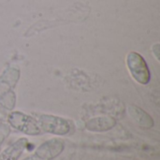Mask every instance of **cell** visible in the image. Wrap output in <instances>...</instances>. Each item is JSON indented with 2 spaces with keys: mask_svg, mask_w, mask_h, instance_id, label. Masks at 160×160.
I'll use <instances>...</instances> for the list:
<instances>
[{
  "mask_svg": "<svg viewBox=\"0 0 160 160\" xmlns=\"http://www.w3.org/2000/svg\"><path fill=\"white\" fill-rule=\"evenodd\" d=\"M8 123L9 127L27 136H38L43 133L36 119L22 112H10L8 116Z\"/></svg>",
  "mask_w": 160,
  "mask_h": 160,
  "instance_id": "obj_2",
  "label": "cell"
},
{
  "mask_svg": "<svg viewBox=\"0 0 160 160\" xmlns=\"http://www.w3.org/2000/svg\"><path fill=\"white\" fill-rule=\"evenodd\" d=\"M34 118L42 132L56 136H65L70 131V124L65 118L44 113L34 114Z\"/></svg>",
  "mask_w": 160,
  "mask_h": 160,
  "instance_id": "obj_1",
  "label": "cell"
},
{
  "mask_svg": "<svg viewBox=\"0 0 160 160\" xmlns=\"http://www.w3.org/2000/svg\"><path fill=\"white\" fill-rule=\"evenodd\" d=\"M129 115L134 119V121L142 128L144 129H150L154 127V120L153 118L142 109L136 107V106H130L128 108Z\"/></svg>",
  "mask_w": 160,
  "mask_h": 160,
  "instance_id": "obj_7",
  "label": "cell"
},
{
  "mask_svg": "<svg viewBox=\"0 0 160 160\" xmlns=\"http://www.w3.org/2000/svg\"><path fill=\"white\" fill-rule=\"evenodd\" d=\"M20 72L16 68L7 69L0 77V98L13 92L12 89L15 87L19 81Z\"/></svg>",
  "mask_w": 160,
  "mask_h": 160,
  "instance_id": "obj_6",
  "label": "cell"
},
{
  "mask_svg": "<svg viewBox=\"0 0 160 160\" xmlns=\"http://www.w3.org/2000/svg\"><path fill=\"white\" fill-rule=\"evenodd\" d=\"M28 145L26 138H20L0 153V160H18Z\"/></svg>",
  "mask_w": 160,
  "mask_h": 160,
  "instance_id": "obj_5",
  "label": "cell"
},
{
  "mask_svg": "<svg viewBox=\"0 0 160 160\" xmlns=\"http://www.w3.org/2000/svg\"><path fill=\"white\" fill-rule=\"evenodd\" d=\"M127 66L132 78L140 84L146 85L151 80V73L145 59L137 52H130L127 55Z\"/></svg>",
  "mask_w": 160,
  "mask_h": 160,
  "instance_id": "obj_3",
  "label": "cell"
},
{
  "mask_svg": "<svg viewBox=\"0 0 160 160\" xmlns=\"http://www.w3.org/2000/svg\"><path fill=\"white\" fill-rule=\"evenodd\" d=\"M9 133H10L9 125L5 124V123H0V151H1V147H2L3 142L8 137Z\"/></svg>",
  "mask_w": 160,
  "mask_h": 160,
  "instance_id": "obj_8",
  "label": "cell"
},
{
  "mask_svg": "<svg viewBox=\"0 0 160 160\" xmlns=\"http://www.w3.org/2000/svg\"><path fill=\"white\" fill-rule=\"evenodd\" d=\"M116 126V120L111 116H98L88 120L85 128L91 132H105Z\"/></svg>",
  "mask_w": 160,
  "mask_h": 160,
  "instance_id": "obj_4",
  "label": "cell"
}]
</instances>
